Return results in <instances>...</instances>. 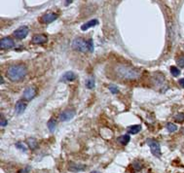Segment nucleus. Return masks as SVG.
Returning <instances> with one entry per match:
<instances>
[{
    "mask_svg": "<svg viewBox=\"0 0 184 173\" xmlns=\"http://www.w3.org/2000/svg\"><path fill=\"white\" fill-rule=\"evenodd\" d=\"M115 72L118 77L124 80H136L141 75V72L138 69L128 65H117L115 67Z\"/></svg>",
    "mask_w": 184,
    "mask_h": 173,
    "instance_id": "1",
    "label": "nucleus"
},
{
    "mask_svg": "<svg viewBox=\"0 0 184 173\" xmlns=\"http://www.w3.org/2000/svg\"><path fill=\"white\" fill-rule=\"evenodd\" d=\"M27 73V69L24 64L12 65L7 70V77L12 82H19L23 80Z\"/></svg>",
    "mask_w": 184,
    "mask_h": 173,
    "instance_id": "2",
    "label": "nucleus"
},
{
    "mask_svg": "<svg viewBox=\"0 0 184 173\" xmlns=\"http://www.w3.org/2000/svg\"><path fill=\"white\" fill-rule=\"evenodd\" d=\"M72 47L75 49L76 51H79V52L85 53L89 50L88 48V41L83 40L82 38H76L72 42Z\"/></svg>",
    "mask_w": 184,
    "mask_h": 173,
    "instance_id": "3",
    "label": "nucleus"
},
{
    "mask_svg": "<svg viewBox=\"0 0 184 173\" xmlns=\"http://www.w3.org/2000/svg\"><path fill=\"white\" fill-rule=\"evenodd\" d=\"M147 144L150 147V150H151V153L155 156L157 158H160L161 157V147L160 144L158 143L156 140L154 139H147Z\"/></svg>",
    "mask_w": 184,
    "mask_h": 173,
    "instance_id": "4",
    "label": "nucleus"
},
{
    "mask_svg": "<svg viewBox=\"0 0 184 173\" xmlns=\"http://www.w3.org/2000/svg\"><path fill=\"white\" fill-rule=\"evenodd\" d=\"M14 41L13 39H11L10 37H4L0 41V48L2 50H8V49H12L14 47Z\"/></svg>",
    "mask_w": 184,
    "mask_h": 173,
    "instance_id": "5",
    "label": "nucleus"
},
{
    "mask_svg": "<svg viewBox=\"0 0 184 173\" xmlns=\"http://www.w3.org/2000/svg\"><path fill=\"white\" fill-rule=\"evenodd\" d=\"M28 31L29 30H28L27 26H22V27H20V28L17 29V30L14 31V36L17 38V39L22 40V39H24V38H25L27 36Z\"/></svg>",
    "mask_w": 184,
    "mask_h": 173,
    "instance_id": "6",
    "label": "nucleus"
},
{
    "mask_svg": "<svg viewBox=\"0 0 184 173\" xmlns=\"http://www.w3.org/2000/svg\"><path fill=\"white\" fill-rule=\"evenodd\" d=\"M58 15L57 14H55V13H48V14H45L44 16H42L41 17V23H53L54 20H56L58 19Z\"/></svg>",
    "mask_w": 184,
    "mask_h": 173,
    "instance_id": "7",
    "label": "nucleus"
},
{
    "mask_svg": "<svg viewBox=\"0 0 184 173\" xmlns=\"http://www.w3.org/2000/svg\"><path fill=\"white\" fill-rule=\"evenodd\" d=\"M74 116H75L74 110H71V109H67V110L63 111V112L61 114V116H59V120H61L62 122H67V121L71 120Z\"/></svg>",
    "mask_w": 184,
    "mask_h": 173,
    "instance_id": "8",
    "label": "nucleus"
},
{
    "mask_svg": "<svg viewBox=\"0 0 184 173\" xmlns=\"http://www.w3.org/2000/svg\"><path fill=\"white\" fill-rule=\"evenodd\" d=\"M36 95V88L29 87L24 91V97L27 100H31Z\"/></svg>",
    "mask_w": 184,
    "mask_h": 173,
    "instance_id": "9",
    "label": "nucleus"
},
{
    "mask_svg": "<svg viewBox=\"0 0 184 173\" xmlns=\"http://www.w3.org/2000/svg\"><path fill=\"white\" fill-rule=\"evenodd\" d=\"M48 40V37L45 34H35L32 37V42L34 44H43Z\"/></svg>",
    "mask_w": 184,
    "mask_h": 173,
    "instance_id": "10",
    "label": "nucleus"
},
{
    "mask_svg": "<svg viewBox=\"0 0 184 173\" xmlns=\"http://www.w3.org/2000/svg\"><path fill=\"white\" fill-rule=\"evenodd\" d=\"M25 109H27V103H25L24 100H19L18 102H17L16 107H15L16 114L21 115V114H23L24 112Z\"/></svg>",
    "mask_w": 184,
    "mask_h": 173,
    "instance_id": "11",
    "label": "nucleus"
},
{
    "mask_svg": "<svg viewBox=\"0 0 184 173\" xmlns=\"http://www.w3.org/2000/svg\"><path fill=\"white\" fill-rule=\"evenodd\" d=\"M75 79H76L75 73L71 72V71H68V72L63 74V76L62 77V81H63V82H71V81H74Z\"/></svg>",
    "mask_w": 184,
    "mask_h": 173,
    "instance_id": "12",
    "label": "nucleus"
},
{
    "mask_svg": "<svg viewBox=\"0 0 184 173\" xmlns=\"http://www.w3.org/2000/svg\"><path fill=\"white\" fill-rule=\"evenodd\" d=\"M85 166L84 164H79V163H70L69 164V167H68V169L70 171H73V172H78V171H82L85 169Z\"/></svg>",
    "mask_w": 184,
    "mask_h": 173,
    "instance_id": "13",
    "label": "nucleus"
},
{
    "mask_svg": "<svg viewBox=\"0 0 184 173\" xmlns=\"http://www.w3.org/2000/svg\"><path fill=\"white\" fill-rule=\"evenodd\" d=\"M97 23H98V22H97V20H90V22L84 23L82 26H81V29H82L83 31H85V30H87V29H89V28L95 26V25H97Z\"/></svg>",
    "mask_w": 184,
    "mask_h": 173,
    "instance_id": "14",
    "label": "nucleus"
},
{
    "mask_svg": "<svg viewBox=\"0 0 184 173\" xmlns=\"http://www.w3.org/2000/svg\"><path fill=\"white\" fill-rule=\"evenodd\" d=\"M141 130V125H131L128 128V132L130 134H136L138 133Z\"/></svg>",
    "mask_w": 184,
    "mask_h": 173,
    "instance_id": "15",
    "label": "nucleus"
},
{
    "mask_svg": "<svg viewBox=\"0 0 184 173\" xmlns=\"http://www.w3.org/2000/svg\"><path fill=\"white\" fill-rule=\"evenodd\" d=\"M27 144L29 146V148L34 150V149H36L37 147H38V142L36 139H34V138H28L27 139Z\"/></svg>",
    "mask_w": 184,
    "mask_h": 173,
    "instance_id": "16",
    "label": "nucleus"
},
{
    "mask_svg": "<svg viewBox=\"0 0 184 173\" xmlns=\"http://www.w3.org/2000/svg\"><path fill=\"white\" fill-rule=\"evenodd\" d=\"M130 140H131V137H130V135H128V134L120 136L119 139H118V141L121 143L122 145H127L128 143L130 142Z\"/></svg>",
    "mask_w": 184,
    "mask_h": 173,
    "instance_id": "17",
    "label": "nucleus"
},
{
    "mask_svg": "<svg viewBox=\"0 0 184 173\" xmlns=\"http://www.w3.org/2000/svg\"><path fill=\"white\" fill-rule=\"evenodd\" d=\"M56 126H57V122H56V120L54 119V118H52V119H50V121L48 122V128L51 132H54L55 129H56Z\"/></svg>",
    "mask_w": 184,
    "mask_h": 173,
    "instance_id": "18",
    "label": "nucleus"
},
{
    "mask_svg": "<svg viewBox=\"0 0 184 173\" xmlns=\"http://www.w3.org/2000/svg\"><path fill=\"white\" fill-rule=\"evenodd\" d=\"M167 129H168L170 132H174L177 130V126L173 123H169V124H167Z\"/></svg>",
    "mask_w": 184,
    "mask_h": 173,
    "instance_id": "19",
    "label": "nucleus"
},
{
    "mask_svg": "<svg viewBox=\"0 0 184 173\" xmlns=\"http://www.w3.org/2000/svg\"><path fill=\"white\" fill-rule=\"evenodd\" d=\"M170 73H172V75L174 76V77H177V76H179V74H180V70H179L176 66H172L170 67Z\"/></svg>",
    "mask_w": 184,
    "mask_h": 173,
    "instance_id": "20",
    "label": "nucleus"
},
{
    "mask_svg": "<svg viewBox=\"0 0 184 173\" xmlns=\"http://www.w3.org/2000/svg\"><path fill=\"white\" fill-rule=\"evenodd\" d=\"M86 86H87L88 88H90V90H93V88H95V86H96L95 80H94V79H89L88 81L86 82Z\"/></svg>",
    "mask_w": 184,
    "mask_h": 173,
    "instance_id": "21",
    "label": "nucleus"
},
{
    "mask_svg": "<svg viewBox=\"0 0 184 173\" xmlns=\"http://www.w3.org/2000/svg\"><path fill=\"white\" fill-rule=\"evenodd\" d=\"M174 120L177 122V123H183L184 122V114L183 113H179L176 116L174 117Z\"/></svg>",
    "mask_w": 184,
    "mask_h": 173,
    "instance_id": "22",
    "label": "nucleus"
},
{
    "mask_svg": "<svg viewBox=\"0 0 184 173\" xmlns=\"http://www.w3.org/2000/svg\"><path fill=\"white\" fill-rule=\"evenodd\" d=\"M16 147L18 149H20L21 151H23V152H25L27 150V146L24 145V143H23V142H18L16 144Z\"/></svg>",
    "mask_w": 184,
    "mask_h": 173,
    "instance_id": "23",
    "label": "nucleus"
},
{
    "mask_svg": "<svg viewBox=\"0 0 184 173\" xmlns=\"http://www.w3.org/2000/svg\"><path fill=\"white\" fill-rule=\"evenodd\" d=\"M176 63H177V65H179L180 67H183V68H184V56L179 57L177 58V60H176Z\"/></svg>",
    "mask_w": 184,
    "mask_h": 173,
    "instance_id": "24",
    "label": "nucleus"
},
{
    "mask_svg": "<svg viewBox=\"0 0 184 173\" xmlns=\"http://www.w3.org/2000/svg\"><path fill=\"white\" fill-rule=\"evenodd\" d=\"M88 48H89L90 52H93V51H94V43H93V40L92 39H90L88 41Z\"/></svg>",
    "mask_w": 184,
    "mask_h": 173,
    "instance_id": "25",
    "label": "nucleus"
},
{
    "mask_svg": "<svg viewBox=\"0 0 184 173\" xmlns=\"http://www.w3.org/2000/svg\"><path fill=\"white\" fill-rule=\"evenodd\" d=\"M109 90H110L111 92H112V94H117V92L119 91L118 88L115 87V86H110V87H109Z\"/></svg>",
    "mask_w": 184,
    "mask_h": 173,
    "instance_id": "26",
    "label": "nucleus"
},
{
    "mask_svg": "<svg viewBox=\"0 0 184 173\" xmlns=\"http://www.w3.org/2000/svg\"><path fill=\"white\" fill-rule=\"evenodd\" d=\"M6 125H7V121L5 118L2 117L1 118V126H6Z\"/></svg>",
    "mask_w": 184,
    "mask_h": 173,
    "instance_id": "27",
    "label": "nucleus"
},
{
    "mask_svg": "<svg viewBox=\"0 0 184 173\" xmlns=\"http://www.w3.org/2000/svg\"><path fill=\"white\" fill-rule=\"evenodd\" d=\"M178 83H179V85H180L183 88H184V79H180L178 81Z\"/></svg>",
    "mask_w": 184,
    "mask_h": 173,
    "instance_id": "28",
    "label": "nucleus"
},
{
    "mask_svg": "<svg viewBox=\"0 0 184 173\" xmlns=\"http://www.w3.org/2000/svg\"><path fill=\"white\" fill-rule=\"evenodd\" d=\"M71 1H72V0H65V4H66V5H69V4L71 3Z\"/></svg>",
    "mask_w": 184,
    "mask_h": 173,
    "instance_id": "29",
    "label": "nucleus"
},
{
    "mask_svg": "<svg viewBox=\"0 0 184 173\" xmlns=\"http://www.w3.org/2000/svg\"><path fill=\"white\" fill-rule=\"evenodd\" d=\"M0 83H1V84L4 83V81H3V77H0Z\"/></svg>",
    "mask_w": 184,
    "mask_h": 173,
    "instance_id": "30",
    "label": "nucleus"
},
{
    "mask_svg": "<svg viewBox=\"0 0 184 173\" xmlns=\"http://www.w3.org/2000/svg\"><path fill=\"white\" fill-rule=\"evenodd\" d=\"M91 173H100V171H92Z\"/></svg>",
    "mask_w": 184,
    "mask_h": 173,
    "instance_id": "31",
    "label": "nucleus"
}]
</instances>
